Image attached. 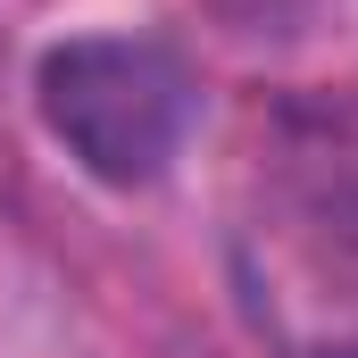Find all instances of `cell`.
<instances>
[{"label":"cell","instance_id":"obj_1","mask_svg":"<svg viewBox=\"0 0 358 358\" xmlns=\"http://www.w3.org/2000/svg\"><path fill=\"white\" fill-rule=\"evenodd\" d=\"M242 267L300 358L358 350V84L292 92L250 117Z\"/></svg>","mask_w":358,"mask_h":358},{"label":"cell","instance_id":"obj_2","mask_svg":"<svg viewBox=\"0 0 358 358\" xmlns=\"http://www.w3.org/2000/svg\"><path fill=\"white\" fill-rule=\"evenodd\" d=\"M34 108L92 183L142 192L176 167L192 134V67L150 34H76L42 50Z\"/></svg>","mask_w":358,"mask_h":358},{"label":"cell","instance_id":"obj_3","mask_svg":"<svg viewBox=\"0 0 358 358\" xmlns=\"http://www.w3.org/2000/svg\"><path fill=\"white\" fill-rule=\"evenodd\" d=\"M234 34H259V42H292V34H308L317 25V8L325 0H208Z\"/></svg>","mask_w":358,"mask_h":358}]
</instances>
